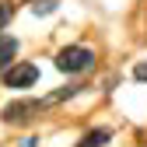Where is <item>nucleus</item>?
Returning <instances> with one entry per match:
<instances>
[{
    "label": "nucleus",
    "mask_w": 147,
    "mask_h": 147,
    "mask_svg": "<svg viewBox=\"0 0 147 147\" xmlns=\"http://www.w3.org/2000/svg\"><path fill=\"white\" fill-rule=\"evenodd\" d=\"M46 105H49L46 98H42V102H39V98H18V102L4 105L0 116H4V123H11V126H25V123H32L35 116H39Z\"/></svg>",
    "instance_id": "obj_1"
},
{
    "label": "nucleus",
    "mask_w": 147,
    "mask_h": 147,
    "mask_svg": "<svg viewBox=\"0 0 147 147\" xmlns=\"http://www.w3.org/2000/svg\"><path fill=\"white\" fill-rule=\"evenodd\" d=\"M91 63H95V53H91L88 46H63L56 53V67L63 74H84Z\"/></svg>",
    "instance_id": "obj_2"
},
{
    "label": "nucleus",
    "mask_w": 147,
    "mask_h": 147,
    "mask_svg": "<svg viewBox=\"0 0 147 147\" xmlns=\"http://www.w3.org/2000/svg\"><path fill=\"white\" fill-rule=\"evenodd\" d=\"M35 81H39V67L28 63V60L11 63V67L4 70V84H7V88H32Z\"/></svg>",
    "instance_id": "obj_3"
},
{
    "label": "nucleus",
    "mask_w": 147,
    "mask_h": 147,
    "mask_svg": "<svg viewBox=\"0 0 147 147\" xmlns=\"http://www.w3.org/2000/svg\"><path fill=\"white\" fill-rule=\"evenodd\" d=\"M18 53V39H11V35H0V70H7L11 60Z\"/></svg>",
    "instance_id": "obj_4"
},
{
    "label": "nucleus",
    "mask_w": 147,
    "mask_h": 147,
    "mask_svg": "<svg viewBox=\"0 0 147 147\" xmlns=\"http://www.w3.org/2000/svg\"><path fill=\"white\" fill-rule=\"evenodd\" d=\"M109 137H112V130H105V126H98V130H91V133H84L77 147H102V144H105Z\"/></svg>",
    "instance_id": "obj_5"
},
{
    "label": "nucleus",
    "mask_w": 147,
    "mask_h": 147,
    "mask_svg": "<svg viewBox=\"0 0 147 147\" xmlns=\"http://www.w3.org/2000/svg\"><path fill=\"white\" fill-rule=\"evenodd\" d=\"M11 14H14V7L7 4V0H0V28H4V25L11 21Z\"/></svg>",
    "instance_id": "obj_6"
},
{
    "label": "nucleus",
    "mask_w": 147,
    "mask_h": 147,
    "mask_svg": "<svg viewBox=\"0 0 147 147\" xmlns=\"http://www.w3.org/2000/svg\"><path fill=\"white\" fill-rule=\"evenodd\" d=\"M56 11V0H39L35 4V14H53Z\"/></svg>",
    "instance_id": "obj_7"
},
{
    "label": "nucleus",
    "mask_w": 147,
    "mask_h": 147,
    "mask_svg": "<svg viewBox=\"0 0 147 147\" xmlns=\"http://www.w3.org/2000/svg\"><path fill=\"white\" fill-rule=\"evenodd\" d=\"M133 77H137V81H147V60H144V63H137V67H133Z\"/></svg>",
    "instance_id": "obj_8"
},
{
    "label": "nucleus",
    "mask_w": 147,
    "mask_h": 147,
    "mask_svg": "<svg viewBox=\"0 0 147 147\" xmlns=\"http://www.w3.org/2000/svg\"><path fill=\"white\" fill-rule=\"evenodd\" d=\"M35 144H39L35 137H28V140H21V147H35Z\"/></svg>",
    "instance_id": "obj_9"
}]
</instances>
